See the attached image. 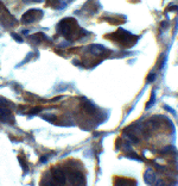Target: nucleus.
Wrapping results in <instances>:
<instances>
[{
	"instance_id": "obj_1",
	"label": "nucleus",
	"mask_w": 178,
	"mask_h": 186,
	"mask_svg": "<svg viewBox=\"0 0 178 186\" xmlns=\"http://www.w3.org/2000/svg\"><path fill=\"white\" fill-rule=\"evenodd\" d=\"M36 12H37V10H31V11H29V12L24 16V18H23V22H24V23H31V22H34V20L37 19V17L33 16Z\"/></svg>"
}]
</instances>
